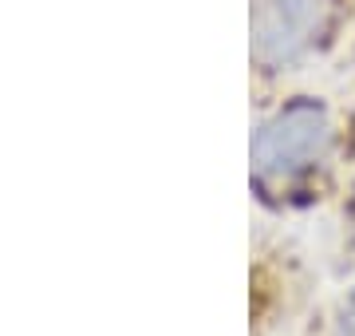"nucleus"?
<instances>
[{
  "instance_id": "obj_1",
  "label": "nucleus",
  "mask_w": 355,
  "mask_h": 336,
  "mask_svg": "<svg viewBox=\"0 0 355 336\" xmlns=\"http://www.w3.org/2000/svg\"><path fill=\"white\" fill-rule=\"evenodd\" d=\"M331 146V115L316 99L280 107L253 139V174L261 190H288L324 162Z\"/></svg>"
},
{
  "instance_id": "obj_2",
  "label": "nucleus",
  "mask_w": 355,
  "mask_h": 336,
  "mask_svg": "<svg viewBox=\"0 0 355 336\" xmlns=\"http://www.w3.org/2000/svg\"><path fill=\"white\" fill-rule=\"evenodd\" d=\"M331 28V0H257L253 56L265 72H284L320 48Z\"/></svg>"
},
{
  "instance_id": "obj_3",
  "label": "nucleus",
  "mask_w": 355,
  "mask_h": 336,
  "mask_svg": "<svg viewBox=\"0 0 355 336\" xmlns=\"http://www.w3.org/2000/svg\"><path fill=\"white\" fill-rule=\"evenodd\" d=\"M336 328H340V336H355V285L347 289V297L340 301V312H336Z\"/></svg>"
}]
</instances>
